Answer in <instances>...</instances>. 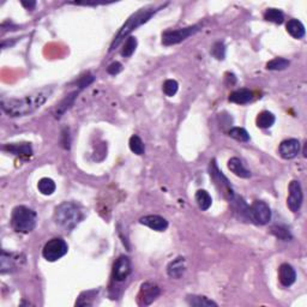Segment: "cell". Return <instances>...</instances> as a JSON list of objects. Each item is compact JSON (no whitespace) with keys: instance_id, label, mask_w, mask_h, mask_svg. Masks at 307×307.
Listing matches in <instances>:
<instances>
[{"instance_id":"obj_31","label":"cell","mask_w":307,"mask_h":307,"mask_svg":"<svg viewBox=\"0 0 307 307\" xmlns=\"http://www.w3.org/2000/svg\"><path fill=\"white\" fill-rule=\"evenodd\" d=\"M179 89V84L175 80H167L164 83V86H162V90L168 97H172L178 92Z\"/></svg>"},{"instance_id":"obj_35","label":"cell","mask_w":307,"mask_h":307,"mask_svg":"<svg viewBox=\"0 0 307 307\" xmlns=\"http://www.w3.org/2000/svg\"><path fill=\"white\" fill-rule=\"evenodd\" d=\"M22 5H23L26 9L28 10H32L35 6H36V2L35 1H22Z\"/></svg>"},{"instance_id":"obj_15","label":"cell","mask_w":307,"mask_h":307,"mask_svg":"<svg viewBox=\"0 0 307 307\" xmlns=\"http://www.w3.org/2000/svg\"><path fill=\"white\" fill-rule=\"evenodd\" d=\"M186 270V259L184 257H178L169 263L167 266V273L172 279H180Z\"/></svg>"},{"instance_id":"obj_22","label":"cell","mask_w":307,"mask_h":307,"mask_svg":"<svg viewBox=\"0 0 307 307\" xmlns=\"http://www.w3.org/2000/svg\"><path fill=\"white\" fill-rule=\"evenodd\" d=\"M195 202H197L199 209H202L203 211H206L209 208H210L211 204H213V198L209 195V192H206L205 190H198L195 192Z\"/></svg>"},{"instance_id":"obj_11","label":"cell","mask_w":307,"mask_h":307,"mask_svg":"<svg viewBox=\"0 0 307 307\" xmlns=\"http://www.w3.org/2000/svg\"><path fill=\"white\" fill-rule=\"evenodd\" d=\"M300 142L295 138H290V140H283L279 144V156L284 160H292L294 157L298 156V154L300 153Z\"/></svg>"},{"instance_id":"obj_2","label":"cell","mask_w":307,"mask_h":307,"mask_svg":"<svg viewBox=\"0 0 307 307\" xmlns=\"http://www.w3.org/2000/svg\"><path fill=\"white\" fill-rule=\"evenodd\" d=\"M83 215L77 205L71 202H64L58 205L54 211V222L59 227L71 230L82 221Z\"/></svg>"},{"instance_id":"obj_10","label":"cell","mask_w":307,"mask_h":307,"mask_svg":"<svg viewBox=\"0 0 307 307\" xmlns=\"http://www.w3.org/2000/svg\"><path fill=\"white\" fill-rule=\"evenodd\" d=\"M131 260L129 257L120 256L115 260L113 266V279L116 282H123L131 274Z\"/></svg>"},{"instance_id":"obj_13","label":"cell","mask_w":307,"mask_h":307,"mask_svg":"<svg viewBox=\"0 0 307 307\" xmlns=\"http://www.w3.org/2000/svg\"><path fill=\"white\" fill-rule=\"evenodd\" d=\"M210 175L213 176L214 180H215L216 183H219L220 185H221V189L224 191L223 194L228 195V198H229V199L232 200L233 197H234V194H233L232 189H230L229 183H228L227 178H225V176H223V174H222V172H220L219 168H217L215 161H213V164L210 165Z\"/></svg>"},{"instance_id":"obj_14","label":"cell","mask_w":307,"mask_h":307,"mask_svg":"<svg viewBox=\"0 0 307 307\" xmlns=\"http://www.w3.org/2000/svg\"><path fill=\"white\" fill-rule=\"evenodd\" d=\"M279 279L283 287H290L297 279V273L290 264L283 263L279 268Z\"/></svg>"},{"instance_id":"obj_4","label":"cell","mask_w":307,"mask_h":307,"mask_svg":"<svg viewBox=\"0 0 307 307\" xmlns=\"http://www.w3.org/2000/svg\"><path fill=\"white\" fill-rule=\"evenodd\" d=\"M156 11L157 10H154V9H151V10L143 9V10L138 11V12H136L135 15H132L131 17L126 21V23L121 27L120 31L118 32V35H116V37L114 39L112 45H111V51L114 50V48L120 43L121 40H123L125 36H127V35H129L132 30H135L136 28L140 27L142 24L146 23V22L150 20V18L155 15Z\"/></svg>"},{"instance_id":"obj_5","label":"cell","mask_w":307,"mask_h":307,"mask_svg":"<svg viewBox=\"0 0 307 307\" xmlns=\"http://www.w3.org/2000/svg\"><path fill=\"white\" fill-rule=\"evenodd\" d=\"M69 251L66 241L61 238H53L46 243L42 250V256L48 262H56Z\"/></svg>"},{"instance_id":"obj_32","label":"cell","mask_w":307,"mask_h":307,"mask_svg":"<svg viewBox=\"0 0 307 307\" xmlns=\"http://www.w3.org/2000/svg\"><path fill=\"white\" fill-rule=\"evenodd\" d=\"M211 54L217 59V60H223L225 56V48L224 45L222 42H216L213 46V50H211Z\"/></svg>"},{"instance_id":"obj_19","label":"cell","mask_w":307,"mask_h":307,"mask_svg":"<svg viewBox=\"0 0 307 307\" xmlns=\"http://www.w3.org/2000/svg\"><path fill=\"white\" fill-rule=\"evenodd\" d=\"M253 99V94L249 89H239L229 95V101L236 105H246Z\"/></svg>"},{"instance_id":"obj_8","label":"cell","mask_w":307,"mask_h":307,"mask_svg":"<svg viewBox=\"0 0 307 307\" xmlns=\"http://www.w3.org/2000/svg\"><path fill=\"white\" fill-rule=\"evenodd\" d=\"M288 191H289V195H288L287 198L288 208L290 209L292 213H298L300 210L301 205H303L304 200L303 187H301L298 180H292L289 186H288Z\"/></svg>"},{"instance_id":"obj_20","label":"cell","mask_w":307,"mask_h":307,"mask_svg":"<svg viewBox=\"0 0 307 307\" xmlns=\"http://www.w3.org/2000/svg\"><path fill=\"white\" fill-rule=\"evenodd\" d=\"M286 28H287L288 34H289L292 37H294V39H298V40L303 39L306 34L305 27H304V24L298 20L288 21Z\"/></svg>"},{"instance_id":"obj_21","label":"cell","mask_w":307,"mask_h":307,"mask_svg":"<svg viewBox=\"0 0 307 307\" xmlns=\"http://www.w3.org/2000/svg\"><path fill=\"white\" fill-rule=\"evenodd\" d=\"M186 301L190 306L194 307H211L217 306L215 301L204 297V295H187Z\"/></svg>"},{"instance_id":"obj_6","label":"cell","mask_w":307,"mask_h":307,"mask_svg":"<svg viewBox=\"0 0 307 307\" xmlns=\"http://www.w3.org/2000/svg\"><path fill=\"white\" fill-rule=\"evenodd\" d=\"M247 216L250 217L253 223L264 225L268 224L271 220V210L269 205L262 200H256L250 208L246 210Z\"/></svg>"},{"instance_id":"obj_17","label":"cell","mask_w":307,"mask_h":307,"mask_svg":"<svg viewBox=\"0 0 307 307\" xmlns=\"http://www.w3.org/2000/svg\"><path fill=\"white\" fill-rule=\"evenodd\" d=\"M2 149L9 153L16 155V156H26L29 157L32 155V149L31 145L29 143H23V144H6V145L2 146Z\"/></svg>"},{"instance_id":"obj_12","label":"cell","mask_w":307,"mask_h":307,"mask_svg":"<svg viewBox=\"0 0 307 307\" xmlns=\"http://www.w3.org/2000/svg\"><path fill=\"white\" fill-rule=\"evenodd\" d=\"M140 223L146 225L156 232H165L168 228V221L165 217L159 215H146L140 217Z\"/></svg>"},{"instance_id":"obj_27","label":"cell","mask_w":307,"mask_h":307,"mask_svg":"<svg viewBox=\"0 0 307 307\" xmlns=\"http://www.w3.org/2000/svg\"><path fill=\"white\" fill-rule=\"evenodd\" d=\"M289 66V61L284 58H275L266 64V69L271 71H282Z\"/></svg>"},{"instance_id":"obj_26","label":"cell","mask_w":307,"mask_h":307,"mask_svg":"<svg viewBox=\"0 0 307 307\" xmlns=\"http://www.w3.org/2000/svg\"><path fill=\"white\" fill-rule=\"evenodd\" d=\"M136 48H137V39L133 36L127 37L123 48H121V56H125V58H129V56H131L135 53Z\"/></svg>"},{"instance_id":"obj_24","label":"cell","mask_w":307,"mask_h":307,"mask_svg":"<svg viewBox=\"0 0 307 307\" xmlns=\"http://www.w3.org/2000/svg\"><path fill=\"white\" fill-rule=\"evenodd\" d=\"M37 189H39V191L41 192L42 195H51L56 192V185L50 178H42L40 179L39 183H37Z\"/></svg>"},{"instance_id":"obj_30","label":"cell","mask_w":307,"mask_h":307,"mask_svg":"<svg viewBox=\"0 0 307 307\" xmlns=\"http://www.w3.org/2000/svg\"><path fill=\"white\" fill-rule=\"evenodd\" d=\"M76 96H77V92H72L71 95H69V96H67L66 99H65L64 101H62L60 105L58 106V108H56V118H60L61 114L65 113V111L69 110V108L71 107L72 103L75 102Z\"/></svg>"},{"instance_id":"obj_34","label":"cell","mask_w":307,"mask_h":307,"mask_svg":"<svg viewBox=\"0 0 307 307\" xmlns=\"http://www.w3.org/2000/svg\"><path fill=\"white\" fill-rule=\"evenodd\" d=\"M121 70H123V65H121L119 61H114L107 67V72L112 76L118 75L119 72H121Z\"/></svg>"},{"instance_id":"obj_16","label":"cell","mask_w":307,"mask_h":307,"mask_svg":"<svg viewBox=\"0 0 307 307\" xmlns=\"http://www.w3.org/2000/svg\"><path fill=\"white\" fill-rule=\"evenodd\" d=\"M228 169L232 173H234L236 176L243 179H249L251 176V172L244 166L243 161L238 157H232V159L228 161Z\"/></svg>"},{"instance_id":"obj_1","label":"cell","mask_w":307,"mask_h":307,"mask_svg":"<svg viewBox=\"0 0 307 307\" xmlns=\"http://www.w3.org/2000/svg\"><path fill=\"white\" fill-rule=\"evenodd\" d=\"M53 92L52 88H42L20 99H2L1 110L11 118L30 115L45 105Z\"/></svg>"},{"instance_id":"obj_28","label":"cell","mask_w":307,"mask_h":307,"mask_svg":"<svg viewBox=\"0 0 307 307\" xmlns=\"http://www.w3.org/2000/svg\"><path fill=\"white\" fill-rule=\"evenodd\" d=\"M129 145H130V149H131L132 153L136 154V155H143L144 151H145L143 140H140L138 136H132V137L130 138Z\"/></svg>"},{"instance_id":"obj_33","label":"cell","mask_w":307,"mask_h":307,"mask_svg":"<svg viewBox=\"0 0 307 307\" xmlns=\"http://www.w3.org/2000/svg\"><path fill=\"white\" fill-rule=\"evenodd\" d=\"M271 232H273V234H275L277 238L282 239V240H284V241L292 239L289 230H287L286 228H283V227H277V225H275V227L271 228Z\"/></svg>"},{"instance_id":"obj_29","label":"cell","mask_w":307,"mask_h":307,"mask_svg":"<svg viewBox=\"0 0 307 307\" xmlns=\"http://www.w3.org/2000/svg\"><path fill=\"white\" fill-rule=\"evenodd\" d=\"M229 136L232 138H234L235 140H239V142L246 143L250 140L249 132L245 129H243V127H233L229 131Z\"/></svg>"},{"instance_id":"obj_9","label":"cell","mask_w":307,"mask_h":307,"mask_svg":"<svg viewBox=\"0 0 307 307\" xmlns=\"http://www.w3.org/2000/svg\"><path fill=\"white\" fill-rule=\"evenodd\" d=\"M160 295V288L151 282H145L140 286L137 301L140 306H148L153 304Z\"/></svg>"},{"instance_id":"obj_25","label":"cell","mask_w":307,"mask_h":307,"mask_svg":"<svg viewBox=\"0 0 307 307\" xmlns=\"http://www.w3.org/2000/svg\"><path fill=\"white\" fill-rule=\"evenodd\" d=\"M264 20L275 24H282L284 22V15L279 9H268L264 12Z\"/></svg>"},{"instance_id":"obj_3","label":"cell","mask_w":307,"mask_h":307,"mask_svg":"<svg viewBox=\"0 0 307 307\" xmlns=\"http://www.w3.org/2000/svg\"><path fill=\"white\" fill-rule=\"evenodd\" d=\"M37 223V215L28 206L18 205L12 210L11 225L17 233H30Z\"/></svg>"},{"instance_id":"obj_23","label":"cell","mask_w":307,"mask_h":307,"mask_svg":"<svg viewBox=\"0 0 307 307\" xmlns=\"http://www.w3.org/2000/svg\"><path fill=\"white\" fill-rule=\"evenodd\" d=\"M275 115L271 112L264 111V112H260L257 116V126L260 129H270L274 124H275Z\"/></svg>"},{"instance_id":"obj_18","label":"cell","mask_w":307,"mask_h":307,"mask_svg":"<svg viewBox=\"0 0 307 307\" xmlns=\"http://www.w3.org/2000/svg\"><path fill=\"white\" fill-rule=\"evenodd\" d=\"M18 257L17 254H13V253H6L5 251L1 252V274L5 273H10V271L15 270L16 266L18 264Z\"/></svg>"},{"instance_id":"obj_7","label":"cell","mask_w":307,"mask_h":307,"mask_svg":"<svg viewBox=\"0 0 307 307\" xmlns=\"http://www.w3.org/2000/svg\"><path fill=\"white\" fill-rule=\"evenodd\" d=\"M199 30V26L187 27V28L176 29V30H167L162 34V43L165 46H173L185 41L190 36L195 35Z\"/></svg>"}]
</instances>
